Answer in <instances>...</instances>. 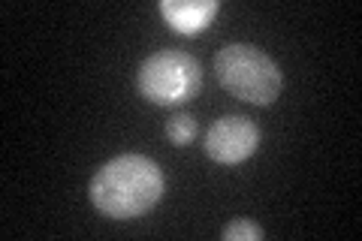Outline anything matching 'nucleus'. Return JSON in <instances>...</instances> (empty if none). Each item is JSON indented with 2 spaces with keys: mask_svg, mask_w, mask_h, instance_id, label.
<instances>
[{
  "mask_svg": "<svg viewBox=\"0 0 362 241\" xmlns=\"http://www.w3.org/2000/svg\"><path fill=\"white\" fill-rule=\"evenodd\" d=\"M218 9H221L218 0H163L160 16L166 18V25L175 33L194 37V33L206 30L211 25Z\"/></svg>",
  "mask_w": 362,
  "mask_h": 241,
  "instance_id": "obj_5",
  "label": "nucleus"
},
{
  "mask_svg": "<svg viewBox=\"0 0 362 241\" xmlns=\"http://www.w3.org/2000/svg\"><path fill=\"white\" fill-rule=\"evenodd\" d=\"M223 241H263V226H257L254 221H233L223 226Z\"/></svg>",
  "mask_w": 362,
  "mask_h": 241,
  "instance_id": "obj_7",
  "label": "nucleus"
},
{
  "mask_svg": "<svg viewBox=\"0 0 362 241\" xmlns=\"http://www.w3.org/2000/svg\"><path fill=\"white\" fill-rule=\"evenodd\" d=\"M259 148V127L242 114H226L206 130V154L214 163L239 166Z\"/></svg>",
  "mask_w": 362,
  "mask_h": 241,
  "instance_id": "obj_4",
  "label": "nucleus"
},
{
  "mask_svg": "<svg viewBox=\"0 0 362 241\" xmlns=\"http://www.w3.org/2000/svg\"><path fill=\"white\" fill-rule=\"evenodd\" d=\"M166 139L173 142V145H190L197 139V121H194V114H187V112H181V114H173V118L166 121Z\"/></svg>",
  "mask_w": 362,
  "mask_h": 241,
  "instance_id": "obj_6",
  "label": "nucleus"
},
{
  "mask_svg": "<svg viewBox=\"0 0 362 241\" xmlns=\"http://www.w3.org/2000/svg\"><path fill=\"white\" fill-rule=\"evenodd\" d=\"M199 85H202V70L197 57L175 49L145 57V64L136 73V88L154 106H178V102L194 100Z\"/></svg>",
  "mask_w": 362,
  "mask_h": 241,
  "instance_id": "obj_3",
  "label": "nucleus"
},
{
  "mask_svg": "<svg viewBox=\"0 0 362 241\" xmlns=\"http://www.w3.org/2000/svg\"><path fill=\"white\" fill-rule=\"evenodd\" d=\"M166 193L163 169L142 154H121L90 178V202L112 221H133L148 214Z\"/></svg>",
  "mask_w": 362,
  "mask_h": 241,
  "instance_id": "obj_1",
  "label": "nucleus"
},
{
  "mask_svg": "<svg viewBox=\"0 0 362 241\" xmlns=\"http://www.w3.org/2000/svg\"><path fill=\"white\" fill-rule=\"evenodd\" d=\"M214 76L223 90L235 100L254 102V106H272L281 94L284 76L272 57L247 42H233L214 57Z\"/></svg>",
  "mask_w": 362,
  "mask_h": 241,
  "instance_id": "obj_2",
  "label": "nucleus"
}]
</instances>
